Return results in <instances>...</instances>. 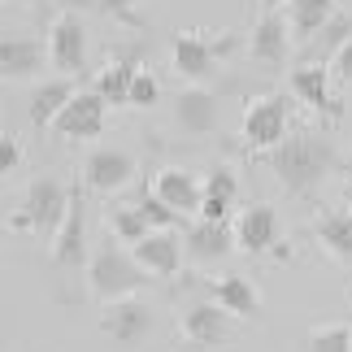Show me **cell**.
<instances>
[{"label": "cell", "mask_w": 352, "mask_h": 352, "mask_svg": "<svg viewBox=\"0 0 352 352\" xmlns=\"http://www.w3.org/2000/svg\"><path fill=\"white\" fill-rule=\"evenodd\" d=\"M135 209L144 213V222L153 226V231H170V226L183 218V213H174V209H170V205H166V200H161L157 192H144V196H140V205H135Z\"/></svg>", "instance_id": "83f0119b"}, {"label": "cell", "mask_w": 352, "mask_h": 352, "mask_svg": "<svg viewBox=\"0 0 352 352\" xmlns=\"http://www.w3.org/2000/svg\"><path fill=\"white\" fill-rule=\"evenodd\" d=\"M135 179V157L122 153V148H96L87 157V170H83V183L91 192H122Z\"/></svg>", "instance_id": "8fae6325"}, {"label": "cell", "mask_w": 352, "mask_h": 352, "mask_svg": "<svg viewBox=\"0 0 352 352\" xmlns=\"http://www.w3.org/2000/svg\"><path fill=\"white\" fill-rule=\"evenodd\" d=\"M87 283H91V296H100V300H126L140 287H148L153 274L135 261V252H126L113 239H104L87 265Z\"/></svg>", "instance_id": "7a4b0ae2"}, {"label": "cell", "mask_w": 352, "mask_h": 352, "mask_svg": "<svg viewBox=\"0 0 352 352\" xmlns=\"http://www.w3.org/2000/svg\"><path fill=\"white\" fill-rule=\"evenodd\" d=\"M352 39V18L348 13H335V18L322 26V31L314 39H305L300 44V61H318V65H331L335 57H340V48Z\"/></svg>", "instance_id": "ffe728a7"}, {"label": "cell", "mask_w": 352, "mask_h": 352, "mask_svg": "<svg viewBox=\"0 0 352 352\" xmlns=\"http://www.w3.org/2000/svg\"><path fill=\"white\" fill-rule=\"evenodd\" d=\"M265 161H270V170H274V179L283 183V192L314 196L322 187V179L340 166V153H335V144L318 131H292L283 144L270 148Z\"/></svg>", "instance_id": "6da1fadb"}, {"label": "cell", "mask_w": 352, "mask_h": 352, "mask_svg": "<svg viewBox=\"0 0 352 352\" xmlns=\"http://www.w3.org/2000/svg\"><path fill=\"white\" fill-rule=\"evenodd\" d=\"M287 122H292V100L287 96H261L243 109V144L270 153L274 144L287 140Z\"/></svg>", "instance_id": "5b68a950"}, {"label": "cell", "mask_w": 352, "mask_h": 352, "mask_svg": "<svg viewBox=\"0 0 352 352\" xmlns=\"http://www.w3.org/2000/svg\"><path fill=\"white\" fill-rule=\"evenodd\" d=\"M213 300H218L226 314H235V318H256V309H261L256 287L248 278H239V274H226V278L213 283Z\"/></svg>", "instance_id": "484cf974"}, {"label": "cell", "mask_w": 352, "mask_h": 352, "mask_svg": "<svg viewBox=\"0 0 352 352\" xmlns=\"http://www.w3.org/2000/svg\"><path fill=\"white\" fill-rule=\"evenodd\" d=\"M174 118L187 135H213L218 131V96L209 87H183L174 96Z\"/></svg>", "instance_id": "2e32d148"}, {"label": "cell", "mask_w": 352, "mask_h": 352, "mask_svg": "<svg viewBox=\"0 0 352 352\" xmlns=\"http://www.w3.org/2000/svg\"><path fill=\"white\" fill-rule=\"evenodd\" d=\"M265 9H283V5H292V0H261Z\"/></svg>", "instance_id": "e575fe53"}, {"label": "cell", "mask_w": 352, "mask_h": 352, "mask_svg": "<svg viewBox=\"0 0 352 352\" xmlns=\"http://www.w3.org/2000/svg\"><path fill=\"white\" fill-rule=\"evenodd\" d=\"M235 196H239V179H235V170H226L218 166L205 179V200H200V218H209V222H226V213L235 209Z\"/></svg>", "instance_id": "7402d4cb"}, {"label": "cell", "mask_w": 352, "mask_h": 352, "mask_svg": "<svg viewBox=\"0 0 352 352\" xmlns=\"http://www.w3.org/2000/svg\"><path fill=\"white\" fill-rule=\"evenodd\" d=\"M48 65V48L31 35H5L0 39V78H35Z\"/></svg>", "instance_id": "4fadbf2b"}, {"label": "cell", "mask_w": 352, "mask_h": 352, "mask_svg": "<svg viewBox=\"0 0 352 352\" xmlns=\"http://www.w3.org/2000/svg\"><path fill=\"white\" fill-rule=\"evenodd\" d=\"M183 335L192 344L200 348H213V344H222L226 335H231V322H226V309L218 300H200L187 309V318H183Z\"/></svg>", "instance_id": "d6986e66"}, {"label": "cell", "mask_w": 352, "mask_h": 352, "mask_svg": "<svg viewBox=\"0 0 352 352\" xmlns=\"http://www.w3.org/2000/svg\"><path fill=\"white\" fill-rule=\"evenodd\" d=\"M131 252H135V261H140L153 278H174L179 265H183V239L174 231H148Z\"/></svg>", "instance_id": "30bf717a"}, {"label": "cell", "mask_w": 352, "mask_h": 352, "mask_svg": "<svg viewBox=\"0 0 352 352\" xmlns=\"http://www.w3.org/2000/svg\"><path fill=\"white\" fill-rule=\"evenodd\" d=\"M153 226L144 222V213L140 209H109V235H118V243H140Z\"/></svg>", "instance_id": "4316f807"}, {"label": "cell", "mask_w": 352, "mask_h": 352, "mask_svg": "<svg viewBox=\"0 0 352 352\" xmlns=\"http://www.w3.org/2000/svg\"><path fill=\"white\" fill-rule=\"evenodd\" d=\"M231 48H235V35L231 31L218 35V39H205V35H196V31H183V35H174L170 57H174V70H179L183 78L205 83V78L218 74V57H226Z\"/></svg>", "instance_id": "277c9868"}, {"label": "cell", "mask_w": 352, "mask_h": 352, "mask_svg": "<svg viewBox=\"0 0 352 352\" xmlns=\"http://www.w3.org/2000/svg\"><path fill=\"white\" fill-rule=\"evenodd\" d=\"M231 248H239L231 222H209V218H200L196 226H187V235H183V252L192 256V261H200V265L231 256Z\"/></svg>", "instance_id": "7c38bea8"}, {"label": "cell", "mask_w": 352, "mask_h": 352, "mask_svg": "<svg viewBox=\"0 0 352 352\" xmlns=\"http://www.w3.org/2000/svg\"><path fill=\"white\" fill-rule=\"evenodd\" d=\"M157 196L166 200L174 213H200V200H205V183L196 174H187L179 166H166L157 174Z\"/></svg>", "instance_id": "ac0fdd59"}, {"label": "cell", "mask_w": 352, "mask_h": 352, "mask_svg": "<svg viewBox=\"0 0 352 352\" xmlns=\"http://www.w3.org/2000/svg\"><path fill=\"white\" fill-rule=\"evenodd\" d=\"M314 235H318V243L335 256V261L352 265V209H327L314 222Z\"/></svg>", "instance_id": "44dd1931"}, {"label": "cell", "mask_w": 352, "mask_h": 352, "mask_svg": "<svg viewBox=\"0 0 352 352\" xmlns=\"http://www.w3.org/2000/svg\"><path fill=\"white\" fill-rule=\"evenodd\" d=\"M70 96H74V87L65 83V78H48V83H39L31 91V126L48 131L52 122H57V113L70 104Z\"/></svg>", "instance_id": "603a6c76"}, {"label": "cell", "mask_w": 352, "mask_h": 352, "mask_svg": "<svg viewBox=\"0 0 352 352\" xmlns=\"http://www.w3.org/2000/svg\"><path fill=\"white\" fill-rule=\"evenodd\" d=\"M157 100H161V83L148 70H140V74H135V83H131V100L126 104H135V109H153Z\"/></svg>", "instance_id": "f546056e"}, {"label": "cell", "mask_w": 352, "mask_h": 352, "mask_svg": "<svg viewBox=\"0 0 352 352\" xmlns=\"http://www.w3.org/2000/svg\"><path fill=\"white\" fill-rule=\"evenodd\" d=\"M22 166V140L18 135H0V179Z\"/></svg>", "instance_id": "4dcf8cb0"}, {"label": "cell", "mask_w": 352, "mask_h": 352, "mask_svg": "<svg viewBox=\"0 0 352 352\" xmlns=\"http://www.w3.org/2000/svg\"><path fill=\"white\" fill-rule=\"evenodd\" d=\"M331 74L340 78V83H352V39H348V44L340 48V57L331 61Z\"/></svg>", "instance_id": "d6a6232c"}, {"label": "cell", "mask_w": 352, "mask_h": 352, "mask_svg": "<svg viewBox=\"0 0 352 352\" xmlns=\"http://www.w3.org/2000/svg\"><path fill=\"white\" fill-rule=\"evenodd\" d=\"M335 13H340V9H335V0H292V5H287L292 35L305 44V39H314L322 26L335 18Z\"/></svg>", "instance_id": "d4e9b609"}, {"label": "cell", "mask_w": 352, "mask_h": 352, "mask_svg": "<svg viewBox=\"0 0 352 352\" xmlns=\"http://www.w3.org/2000/svg\"><path fill=\"white\" fill-rule=\"evenodd\" d=\"M248 57L256 65H265V70H283V65H287V57H292V22L283 18L278 9H270L265 18L252 26Z\"/></svg>", "instance_id": "52a82bcc"}, {"label": "cell", "mask_w": 352, "mask_h": 352, "mask_svg": "<svg viewBox=\"0 0 352 352\" xmlns=\"http://www.w3.org/2000/svg\"><path fill=\"white\" fill-rule=\"evenodd\" d=\"M104 109H109V100H104L96 87L74 91L70 104H65V109L57 113V122H52V131L65 135V140H96V135L104 131Z\"/></svg>", "instance_id": "ba28073f"}, {"label": "cell", "mask_w": 352, "mask_h": 352, "mask_svg": "<svg viewBox=\"0 0 352 352\" xmlns=\"http://www.w3.org/2000/svg\"><path fill=\"white\" fill-rule=\"evenodd\" d=\"M292 96H300L305 104H314V109L327 113V118H340V100L331 96V65L300 61L292 70Z\"/></svg>", "instance_id": "5bb4252c"}, {"label": "cell", "mask_w": 352, "mask_h": 352, "mask_svg": "<svg viewBox=\"0 0 352 352\" xmlns=\"http://www.w3.org/2000/svg\"><path fill=\"white\" fill-rule=\"evenodd\" d=\"M48 61L52 70L61 74H78L87 61V31H83V18L74 9L57 13V22L48 26Z\"/></svg>", "instance_id": "8992f818"}, {"label": "cell", "mask_w": 352, "mask_h": 352, "mask_svg": "<svg viewBox=\"0 0 352 352\" xmlns=\"http://www.w3.org/2000/svg\"><path fill=\"white\" fill-rule=\"evenodd\" d=\"M74 5H100L104 13H113V18H122L126 26H140V18H135L131 0H74Z\"/></svg>", "instance_id": "1f68e13d"}, {"label": "cell", "mask_w": 352, "mask_h": 352, "mask_svg": "<svg viewBox=\"0 0 352 352\" xmlns=\"http://www.w3.org/2000/svg\"><path fill=\"white\" fill-rule=\"evenodd\" d=\"M70 196L74 192L61 179L44 174V179H35L31 187H26V200H22L18 218H13V226H18V231H35V235L52 239V235L61 231L65 213H70Z\"/></svg>", "instance_id": "3957f363"}, {"label": "cell", "mask_w": 352, "mask_h": 352, "mask_svg": "<svg viewBox=\"0 0 352 352\" xmlns=\"http://www.w3.org/2000/svg\"><path fill=\"white\" fill-rule=\"evenodd\" d=\"M135 74H140V57L135 52H126V57H118L109 61L104 70L96 74V91L109 104H126L131 100V83H135Z\"/></svg>", "instance_id": "cb8c5ba5"}, {"label": "cell", "mask_w": 352, "mask_h": 352, "mask_svg": "<svg viewBox=\"0 0 352 352\" xmlns=\"http://www.w3.org/2000/svg\"><path fill=\"white\" fill-rule=\"evenodd\" d=\"M52 261L61 270H78L87 261V235H83V192L70 196V213H65L61 231L52 235Z\"/></svg>", "instance_id": "9a60e30c"}, {"label": "cell", "mask_w": 352, "mask_h": 352, "mask_svg": "<svg viewBox=\"0 0 352 352\" xmlns=\"http://www.w3.org/2000/svg\"><path fill=\"white\" fill-rule=\"evenodd\" d=\"M235 243L243 252H252V256L270 252L278 243V213L270 205H248L239 213V222H235Z\"/></svg>", "instance_id": "e0dca14e"}, {"label": "cell", "mask_w": 352, "mask_h": 352, "mask_svg": "<svg viewBox=\"0 0 352 352\" xmlns=\"http://www.w3.org/2000/svg\"><path fill=\"white\" fill-rule=\"evenodd\" d=\"M309 352H352V327H318L309 335Z\"/></svg>", "instance_id": "f1b7e54d"}, {"label": "cell", "mask_w": 352, "mask_h": 352, "mask_svg": "<svg viewBox=\"0 0 352 352\" xmlns=\"http://www.w3.org/2000/svg\"><path fill=\"white\" fill-rule=\"evenodd\" d=\"M344 205L352 209V174H348V183H344Z\"/></svg>", "instance_id": "836d02e7"}, {"label": "cell", "mask_w": 352, "mask_h": 352, "mask_svg": "<svg viewBox=\"0 0 352 352\" xmlns=\"http://www.w3.org/2000/svg\"><path fill=\"white\" fill-rule=\"evenodd\" d=\"M100 331L109 335L113 344H144L148 335H153V309H148L144 300H135V296H126V300H109L100 314Z\"/></svg>", "instance_id": "9c48e42d"}]
</instances>
